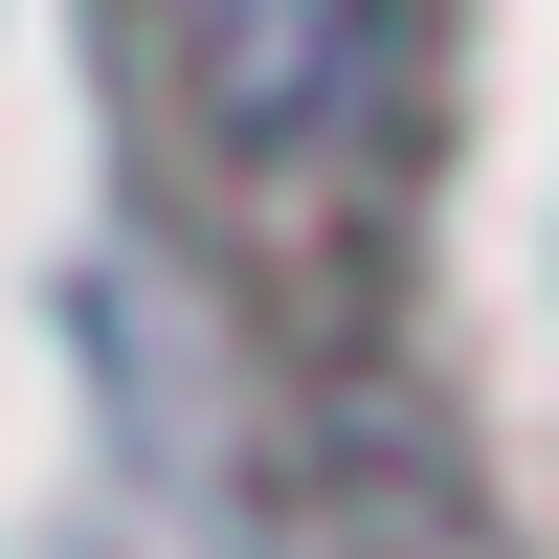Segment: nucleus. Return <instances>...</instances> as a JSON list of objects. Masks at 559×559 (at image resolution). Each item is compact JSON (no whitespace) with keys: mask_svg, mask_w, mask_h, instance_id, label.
Returning <instances> with one entry per match:
<instances>
[{"mask_svg":"<svg viewBox=\"0 0 559 559\" xmlns=\"http://www.w3.org/2000/svg\"><path fill=\"white\" fill-rule=\"evenodd\" d=\"M403 0H134V68L179 90V134L202 157H247V179H292V157H358V134L403 112Z\"/></svg>","mask_w":559,"mask_h":559,"instance_id":"obj_1","label":"nucleus"}]
</instances>
